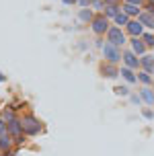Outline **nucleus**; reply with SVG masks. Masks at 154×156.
Returning <instances> with one entry per match:
<instances>
[{
	"instance_id": "1",
	"label": "nucleus",
	"mask_w": 154,
	"mask_h": 156,
	"mask_svg": "<svg viewBox=\"0 0 154 156\" xmlns=\"http://www.w3.org/2000/svg\"><path fill=\"white\" fill-rule=\"evenodd\" d=\"M21 123H23V133L27 136V138H35V136H39V133L45 132L43 121H41L39 117H35L33 113H25V115H21Z\"/></svg>"
},
{
	"instance_id": "2",
	"label": "nucleus",
	"mask_w": 154,
	"mask_h": 156,
	"mask_svg": "<svg viewBox=\"0 0 154 156\" xmlns=\"http://www.w3.org/2000/svg\"><path fill=\"white\" fill-rule=\"evenodd\" d=\"M111 29V25H109V19L105 15H95V19L91 21V31L95 35H107V31Z\"/></svg>"
},
{
	"instance_id": "3",
	"label": "nucleus",
	"mask_w": 154,
	"mask_h": 156,
	"mask_svg": "<svg viewBox=\"0 0 154 156\" xmlns=\"http://www.w3.org/2000/svg\"><path fill=\"white\" fill-rule=\"evenodd\" d=\"M125 31H123L121 27H111L107 31V43H111V45H115V47H121L123 43H125Z\"/></svg>"
},
{
	"instance_id": "4",
	"label": "nucleus",
	"mask_w": 154,
	"mask_h": 156,
	"mask_svg": "<svg viewBox=\"0 0 154 156\" xmlns=\"http://www.w3.org/2000/svg\"><path fill=\"white\" fill-rule=\"evenodd\" d=\"M103 55H105V62H109V64H115L117 66V64L121 62V49L111 45V43L103 45Z\"/></svg>"
},
{
	"instance_id": "5",
	"label": "nucleus",
	"mask_w": 154,
	"mask_h": 156,
	"mask_svg": "<svg viewBox=\"0 0 154 156\" xmlns=\"http://www.w3.org/2000/svg\"><path fill=\"white\" fill-rule=\"evenodd\" d=\"M121 62H123V68H130V70H138L140 68V58L131 49H125V51H121Z\"/></svg>"
},
{
	"instance_id": "6",
	"label": "nucleus",
	"mask_w": 154,
	"mask_h": 156,
	"mask_svg": "<svg viewBox=\"0 0 154 156\" xmlns=\"http://www.w3.org/2000/svg\"><path fill=\"white\" fill-rule=\"evenodd\" d=\"M6 132H8V136L13 138V142L16 140V138H21V136H25L23 133V123H21V117L16 115L15 119H10L6 123Z\"/></svg>"
},
{
	"instance_id": "7",
	"label": "nucleus",
	"mask_w": 154,
	"mask_h": 156,
	"mask_svg": "<svg viewBox=\"0 0 154 156\" xmlns=\"http://www.w3.org/2000/svg\"><path fill=\"white\" fill-rule=\"evenodd\" d=\"M99 74L103 78H107V80H115L119 76V68H117L115 64H109V62H103L99 66Z\"/></svg>"
},
{
	"instance_id": "8",
	"label": "nucleus",
	"mask_w": 154,
	"mask_h": 156,
	"mask_svg": "<svg viewBox=\"0 0 154 156\" xmlns=\"http://www.w3.org/2000/svg\"><path fill=\"white\" fill-rule=\"evenodd\" d=\"M125 33L130 37H142L144 35V27H142V23L138 19H130V23L125 25Z\"/></svg>"
},
{
	"instance_id": "9",
	"label": "nucleus",
	"mask_w": 154,
	"mask_h": 156,
	"mask_svg": "<svg viewBox=\"0 0 154 156\" xmlns=\"http://www.w3.org/2000/svg\"><path fill=\"white\" fill-rule=\"evenodd\" d=\"M140 101H142V105L144 107H154V90H152V86H142L140 88Z\"/></svg>"
},
{
	"instance_id": "10",
	"label": "nucleus",
	"mask_w": 154,
	"mask_h": 156,
	"mask_svg": "<svg viewBox=\"0 0 154 156\" xmlns=\"http://www.w3.org/2000/svg\"><path fill=\"white\" fill-rule=\"evenodd\" d=\"M140 68L142 72H148V74H154V55L146 54L140 58Z\"/></svg>"
},
{
	"instance_id": "11",
	"label": "nucleus",
	"mask_w": 154,
	"mask_h": 156,
	"mask_svg": "<svg viewBox=\"0 0 154 156\" xmlns=\"http://www.w3.org/2000/svg\"><path fill=\"white\" fill-rule=\"evenodd\" d=\"M131 51L138 55V58L146 55V45H144L142 37H131Z\"/></svg>"
},
{
	"instance_id": "12",
	"label": "nucleus",
	"mask_w": 154,
	"mask_h": 156,
	"mask_svg": "<svg viewBox=\"0 0 154 156\" xmlns=\"http://www.w3.org/2000/svg\"><path fill=\"white\" fill-rule=\"evenodd\" d=\"M10 150H15V142H13V138H10L8 133L0 136V154H6V152H10Z\"/></svg>"
},
{
	"instance_id": "13",
	"label": "nucleus",
	"mask_w": 154,
	"mask_h": 156,
	"mask_svg": "<svg viewBox=\"0 0 154 156\" xmlns=\"http://www.w3.org/2000/svg\"><path fill=\"white\" fill-rule=\"evenodd\" d=\"M119 76L125 80V84H136L138 82V74L134 70H130V68H121L119 70Z\"/></svg>"
},
{
	"instance_id": "14",
	"label": "nucleus",
	"mask_w": 154,
	"mask_h": 156,
	"mask_svg": "<svg viewBox=\"0 0 154 156\" xmlns=\"http://www.w3.org/2000/svg\"><path fill=\"white\" fill-rule=\"evenodd\" d=\"M138 21L142 23V27L144 29H154V15H150V12H146V10H142L140 12V16H138Z\"/></svg>"
},
{
	"instance_id": "15",
	"label": "nucleus",
	"mask_w": 154,
	"mask_h": 156,
	"mask_svg": "<svg viewBox=\"0 0 154 156\" xmlns=\"http://www.w3.org/2000/svg\"><path fill=\"white\" fill-rule=\"evenodd\" d=\"M121 12L123 15H127L131 19V16H140V12H142V6H134V4H121Z\"/></svg>"
},
{
	"instance_id": "16",
	"label": "nucleus",
	"mask_w": 154,
	"mask_h": 156,
	"mask_svg": "<svg viewBox=\"0 0 154 156\" xmlns=\"http://www.w3.org/2000/svg\"><path fill=\"white\" fill-rule=\"evenodd\" d=\"M15 117H16V111H15V107H13V105L4 107V109H2V113H0V119H2L4 123H8V121H10V119H15Z\"/></svg>"
},
{
	"instance_id": "17",
	"label": "nucleus",
	"mask_w": 154,
	"mask_h": 156,
	"mask_svg": "<svg viewBox=\"0 0 154 156\" xmlns=\"http://www.w3.org/2000/svg\"><path fill=\"white\" fill-rule=\"evenodd\" d=\"M138 74V82H142L144 86H152L154 84V78H152V74H148V72H136Z\"/></svg>"
},
{
	"instance_id": "18",
	"label": "nucleus",
	"mask_w": 154,
	"mask_h": 156,
	"mask_svg": "<svg viewBox=\"0 0 154 156\" xmlns=\"http://www.w3.org/2000/svg\"><path fill=\"white\" fill-rule=\"evenodd\" d=\"M92 19H95V15H92V10H88V8H82L78 12V21H82V23H91Z\"/></svg>"
},
{
	"instance_id": "19",
	"label": "nucleus",
	"mask_w": 154,
	"mask_h": 156,
	"mask_svg": "<svg viewBox=\"0 0 154 156\" xmlns=\"http://www.w3.org/2000/svg\"><path fill=\"white\" fill-rule=\"evenodd\" d=\"M142 41H144L146 49H152V47H154V33H152V31H144V35H142Z\"/></svg>"
},
{
	"instance_id": "20",
	"label": "nucleus",
	"mask_w": 154,
	"mask_h": 156,
	"mask_svg": "<svg viewBox=\"0 0 154 156\" xmlns=\"http://www.w3.org/2000/svg\"><path fill=\"white\" fill-rule=\"evenodd\" d=\"M113 21H115L117 27H125V25L130 23V16H127V15H123L121 10H119V12L115 15V19H113Z\"/></svg>"
},
{
	"instance_id": "21",
	"label": "nucleus",
	"mask_w": 154,
	"mask_h": 156,
	"mask_svg": "<svg viewBox=\"0 0 154 156\" xmlns=\"http://www.w3.org/2000/svg\"><path fill=\"white\" fill-rule=\"evenodd\" d=\"M113 93L119 94V97H130V86H125V84H119V86H113Z\"/></svg>"
},
{
	"instance_id": "22",
	"label": "nucleus",
	"mask_w": 154,
	"mask_h": 156,
	"mask_svg": "<svg viewBox=\"0 0 154 156\" xmlns=\"http://www.w3.org/2000/svg\"><path fill=\"white\" fill-rule=\"evenodd\" d=\"M121 10V6H105V16L107 19H115V15Z\"/></svg>"
},
{
	"instance_id": "23",
	"label": "nucleus",
	"mask_w": 154,
	"mask_h": 156,
	"mask_svg": "<svg viewBox=\"0 0 154 156\" xmlns=\"http://www.w3.org/2000/svg\"><path fill=\"white\" fill-rule=\"evenodd\" d=\"M142 117L148 119V121H152V119H154V109H152V107H144V109H142Z\"/></svg>"
},
{
	"instance_id": "24",
	"label": "nucleus",
	"mask_w": 154,
	"mask_h": 156,
	"mask_svg": "<svg viewBox=\"0 0 154 156\" xmlns=\"http://www.w3.org/2000/svg\"><path fill=\"white\" fill-rule=\"evenodd\" d=\"M91 4H92V8H97V10H105V2H103V0H92Z\"/></svg>"
},
{
	"instance_id": "25",
	"label": "nucleus",
	"mask_w": 154,
	"mask_h": 156,
	"mask_svg": "<svg viewBox=\"0 0 154 156\" xmlns=\"http://www.w3.org/2000/svg\"><path fill=\"white\" fill-rule=\"evenodd\" d=\"M105 6H121V0H103Z\"/></svg>"
},
{
	"instance_id": "26",
	"label": "nucleus",
	"mask_w": 154,
	"mask_h": 156,
	"mask_svg": "<svg viewBox=\"0 0 154 156\" xmlns=\"http://www.w3.org/2000/svg\"><path fill=\"white\" fill-rule=\"evenodd\" d=\"M123 4H134V6H142L144 4V0H121Z\"/></svg>"
},
{
	"instance_id": "27",
	"label": "nucleus",
	"mask_w": 154,
	"mask_h": 156,
	"mask_svg": "<svg viewBox=\"0 0 154 156\" xmlns=\"http://www.w3.org/2000/svg\"><path fill=\"white\" fill-rule=\"evenodd\" d=\"M144 8H146V12L154 15V2H146V4H144Z\"/></svg>"
},
{
	"instance_id": "28",
	"label": "nucleus",
	"mask_w": 154,
	"mask_h": 156,
	"mask_svg": "<svg viewBox=\"0 0 154 156\" xmlns=\"http://www.w3.org/2000/svg\"><path fill=\"white\" fill-rule=\"evenodd\" d=\"M130 99H131V103H134V105H142V101H140L138 94H130Z\"/></svg>"
},
{
	"instance_id": "29",
	"label": "nucleus",
	"mask_w": 154,
	"mask_h": 156,
	"mask_svg": "<svg viewBox=\"0 0 154 156\" xmlns=\"http://www.w3.org/2000/svg\"><path fill=\"white\" fill-rule=\"evenodd\" d=\"M4 133H8V132H6V123L0 119V136H4Z\"/></svg>"
},
{
	"instance_id": "30",
	"label": "nucleus",
	"mask_w": 154,
	"mask_h": 156,
	"mask_svg": "<svg viewBox=\"0 0 154 156\" xmlns=\"http://www.w3.org/2000/svg\"><path fill=\"white\" fill-rule=\"evenodd\" d=\"M76 4H80V6H91V2H88V0H78V2H76Z\"/></svg>"
},
{
	"instance_id": "31",
	"label": "nucleus",
	"mask_w": 154,
	"mask_h": 156,
	"mask_svg": "<svg viewBox=\"0 0 154 156\" xmlns=\"http://www.w3.org/2000/svg\"><path fill=\"white\" fill-rule=\"evenodd\" d=\"M78 0H62V4H66V6H70V4H76Z\"/></svg>"
},
{
	"instance_id": "32",
	"label": "nucleus",
	"mask_w": 154,
	"mask_h": 156,
	"mask_svg": "<svg viewBox=\"0 0 154 156\" xmlns=\"http://www.w3.org/2000/svg\"><path fill=\"white\" fill-rule=\"evenodd\" d=\"M4 156H19V152H16V148H15V150H10V152H6Z\"/></svg>"
},
{
	"instance_id": "33",
	"label": "nucleus",
	"mask_w": 154,
	"mask_h": 156,
	"mask_svg": "<svg viewBox=\"0 0 154 156\" xmlns=\"http://www.w3.org/2000/svg\"><path fill=\"white\" fill-rule=\"evenodd\" d=\"M4 80H6V76H4V74L0 72V82H4Z\"/></svg>"
},
{
	"instance_id": "34",
	"label": "nucleus",
	"mask_w": 154,
	"mask_h": 156,
	"mask_svg": "<svg viewBox=\"0 0 154 156\" xmlns=\"http://www.w3.org/2000/svg\"><path fill=\"white\" fill-rule=\"evenodd\" d=\"M148 2H154V0H148Z\"/></svg>"
},
{
	"instance_id": "35",
	"label": "nucleus",
	"mask_w": 154,
	"mask_h": 156,
	"mask_svg": "<svg viewBox=\"0 0 154 156\" xmlns=\"http://www.w3.org/2000/svg\"><path fill=\"white\" fill-rule=\"evenodd\" d=\"M152 90H154V84H152Z\"/></svg>"
},
{
	"instance_id": "36",
	"label": "nucleus",
	"mask_w": 154,
	"mask_h": 156,
	"mask_svg": "<svg viewBox=\"0 0 154 156\" xmlns=\"http://www.w3.org/2000/svg\"><path fill=\"white\" fill-rule=\"evenodd\" d=\"M88 2H92V0H88Z\"/></svg>"
},
{
	"instance_id": "37",
	"label": "nucleus",
	"mask_w": 154,
	"mask_h": 156,
	"mask_svg": "<svg viewBox=\"0 0 154 156\" xmlns=\"http://www.w3.org/2000/svg\"><path fill=\"white\" fill-rule=\"evenodd\" d=\"M152 109H154V107H152Z\"/></svg>"
}]
</instances>
